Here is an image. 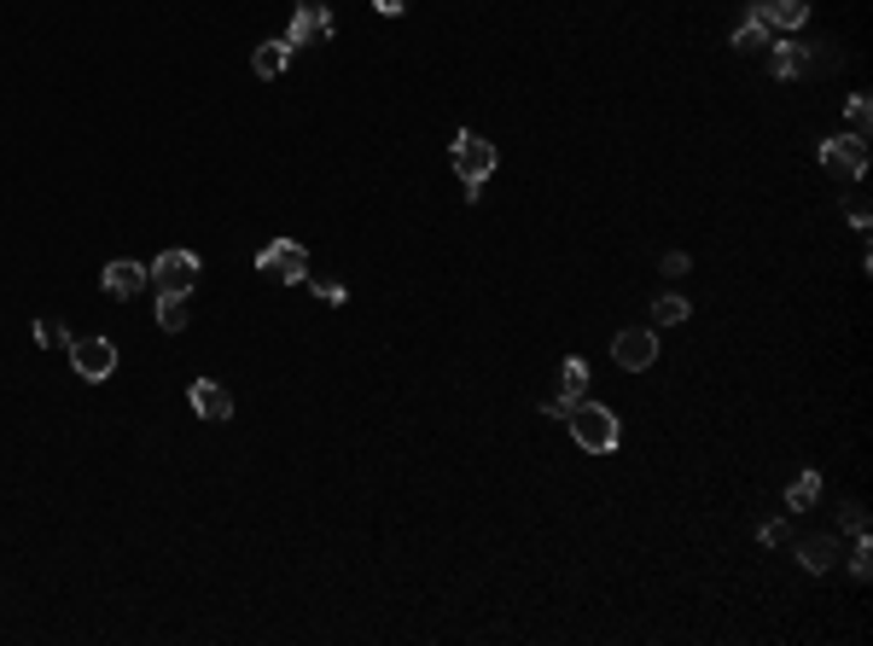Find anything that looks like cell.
Returning a JSON list of instances; mask_svg holds the SVG:
<instances>
[{
	"label": "cell",
	"mask_w": 873,
	"mask_h": 646,
	"mask_svg": "<svg viewBox=\"0 0 873 646\" xmlns=\"http://www.w3.org/2000/svg\"><path fill=\"white\" fill-rule=\"evenodd\" d=\"M565 425H570V437H577V449H589V454H612L617 437H624L617 414H612V407H600V402H570Z\"/></svg>",
	"instance_id": "obj_1"
},
{
	"label": "cell",
	"mask_w": 873,
	"mask_h": 646,
	"mask_svg": "<svg viewBox=\"0 0 873 646\" xmlns=\"http://www.w3.org/2000/svg\"><path fill=\"white\" fill-rule=\"evenodd\" d=\"M448 158H455V175H460V186H466V204H472V198L483 193V181L495 175V146L483 141V134L460 129L455 146H448Z\"/></svg>",
	"instance_id": "obj_2"
},
{
	"label": "cell",
	"mask_w": 873,
	"mask_h": 646,
	"mask_svg": "<svg viewBox=\"0 0 873 646\" xmlns=\"http://www.w3.org/2000/svg\"><path fill=\"white\" fill-rule=\"evenodd\" d=\"M821 169H827L838 186H856L868 175V141H856V134H833V141H821Z\"/></svg>",
	"instance_id": "obj_3"
},
{
	"label": "cell",
	"mask_w": 873,
	"mask_h": 646,
	"mask_svg": "<svg viewBox=\"0 0 873 646\" xmlns=\"http://www.w3.org/2000/svg\"><path fill=\"white\" fill-rule=\"evenodd\" d=\"M257 275H262V280H280V285L309 280V251L297 245V240H274V245H262V251H257Z\"/></svg>",
	"instance_id": "obj_4"
},
{
	"label": "cell",
	"mask_w": 873,
	"mask_h": 646,
	"mask_svg": "<svg viewBox=\"0 0 873 646\" xmlns=\"http://www.w3.org/2000/svg\"><path fill=\"white\" fill-rule=\"evenodd\" d=\"M612 362L624 373H652V362H659V332L652 327H624L612 338Z\"/></svg>",
	"instance_id": "obj_5"
},
{
	"label": "cell",
	"mask_w": 873,
	"mask_h": 646,
	"mask_svg": "<svg viewBox=\"0 0 873 646\" xmlns=\"http://www.w3.org/2000/svg\"><path fill=\"white\" fill-rule=\"evenodd\" d=\"M71 367L88 385L111 379V373H116V344H111V338H71Z\"/></svg>",
	"instance_id": "obj_6"
},
{
	"label": "cell",
	"mask_w": 873,
	"mask_h": 646,
	"mask_svg": "<svg viewBox=\"0 0 873 646\" xmlns=\"http://www.w3.org/2000/svg\"><path fill=\"white\" fill-rule=\"evenodd\" d=\"M198 268H205V263H198L193 251H163V257H158L152 268H146V280H152L158 292H193Z\"/></svg>",
	"instance_id": "obj_7"
},
{
	"label": "cell",
	"mask_w": 873,
	"mask_h": 646,
	"mask_svg": "<svg viewBox=\"0 0 873 646\" xmlns=\"http://www.w3.org/2000/svg\"><path fill=\"white\" fill-rule=\"evenodd\" d=\"M332 36V7L327 0H304L292 12V29H285V47H321Z\"/></svg>",
	"instance_id": "obj_8"
},
{
	"label": "cell",
	"mask_w": 873,
	"mask_h": 646,
	"mask_svg": "<svg viewBox=\"0 0 873 646\" xmlns=\"http://www.w3.org/2000/svg\"><path fill=\"white\" fill-rule=\"evenodd\" d=\"M187 402H193V414L198 419H210V425H222V419H233V397L216 379H193V390H187Z\"/></svg>",
	"instance_id": "obj_9"
},
{
	"label": "cell",
	"mask_w": 873,
	"mask_h": 646,
	"mask_svg": "<svg viewBox=\"0 0 873 646\" xmlns=\"http://www.w3.org/2000/svg\"><path fill=\"white\" fill-rule=\"evenodd\" d=\"M582 390H589V362H582V355H570V362L560 367V397L548 402V414H553V419H565V407H570V402H582Z\"/></svg>",
	"instance_id": "obj_10"
},
{
	"label": "cell",
	"mask_w": 873,
	"mask_h": 646,
	"mask_svg": "<svg viewBox=\"0 0 873 646\" xmlns=\"http://www.w3.org/2000/svg\"><path fill=\"white\" fill-rule=\"evenodd\" d=\"M751 19H763L769 29H798L803 19H810V0H763Z\"/></svg>",
	"instance_id": "obj_11"
},
{
	"label": "cell",
	"mask_w": 873,
	"mask_h": 646,
	"mask_svg": "<svg viewBox=\"0 0 873 646\" xmlns=\"http://www.w3.org/2000/svg\"><path fill=\"white\" fill-rule=\"evenodd\" d=\"M99 280H106V292H111V297H123V303H128V297H140V285H152L140 263H111Z\"/></svg>",
	"instance_id": "obj_12"
},
{
	"label": "cell",
	"mask_w": 873,
	"mask_h": 646,
	"mask_svg": "<svg viewBox=\"0 0 873 646\" xmlns=\"http://www.w3.org/2000/svg\"><path fill=\"white\" fill-rule=\"evenodd\" d=\"M250 71H257L262 82H280L285 71H292V47H285V41H262L257 53H250Z\"/></svg>",
	"instance_id": "obj_13"
},
{
	"label": "cell",
	"mask_w": 873,
	"mask_h": 646,
	"mask_svg": "<svg viewBox=\"0 0 873 646\" xmlns=\"http://www.w3.org/2000/svg\"><path fill=\"white\" fill-rule=\"evenodd\" d=\"M769 71H775L780 82H786V76H803V71H810V53L792 47V41H780V47H769Z\"/></svg>",
	"instance_id": "obj_14"
},
{
	"label": "cell",
	"mask_w": 873,
	"mask_h": 646,
	"mask_svg": "<svg viewBox=\"0 0 873 646\" xmlns=\"http://www.w3.org/2000/svg\"><path fill=\"white\" fill-rule=\"evenodd\" d=\"M187 297H193V292H158V327H163V332H181V327H187V309H193Z\"/></svg>",
	"instance_id": "obj_15"
},
{
	"label": "cell",
	"mask_w": 873,
	"mask_h": 646,
	"mask_svg": "<svg viewBox=\"0 0 873 646\" xmlns=\"http://www.w3.org/2000/svg\"><path fill=\"white\" fill-rule=\"evenodd\" d=\"M798 559H803V571H833V559H838V536H810L798 548Z\"/></svg>",
	"instance_id": "obj_16"
},
{
	"label": "cell",
	"mask_w": 873,
	"mask_h": 646,
	"mask_svg": "<svg viewBox=\"0 0 873 646\" xmlns=\"http://www.w3.org/2000/svg\"><path fill=\"white\" fill-rule=\"evenodd\" d=\"M769 36H775V29H769L763 19H746L740 29H734V47H740V53H769Z\"/></svg>",
	"instance_id": "obj_17"
},
{
	"label": "cell",
	"mask_w": 873,
	"mask_h": 646,
	"mask_svg": "<svg viewBox=\"0 0 873 646\" xmlns=\"http://www.w3.org/2000/svg\"><path fill=\"white\" fill-rule=\"evenodd\" d=\"M687 315H693V303H687V297H676V292L652 303V327H681Z\"/></svg>",
	"instance_id": "obj_18"
},
{
	"label": "cell",
	"mask_w": 873,
	"mask_h": 646,
	"mask_svg": "<svg viewBox=\"0 0 873 646\" xmlns=\"http://www.w3.org/2000/svg\"><path fill=\"white\" fill-rule=\"evenodd\" d=\"M815 496H821V472L810 466V472H798V484L786 489V501H792V513H803V507H815Z\"/></svg>",
	"instance_id": "obj_19"
},
{
	"label": "cell",
	"mask_w": 873,
	"mask_h": 646,
	"mask_svg": "<svg viewBox=\"0 0 873 646\" xmlns=\"http://www.w3.org/2000/svg\"><path fill=\"white\" fill-rule=\"evenodd\" d=\"M36 344H41V350H71V332H64V320H36Z\"/></svg>",
	"instance_id": "obj_20"
},
{
	"label": "cell",
	"mask_w": 873,
	"mask_h": 646,
	"mask_svg": "<svg viewBox=\"0 0 873 646\" xmlns=\"http://www.w3.org/2000/svg\"><path fill=\"white\" fill-rule=\"evenodd\" d=\"M868 129H873V106H868V94H856L850 99V134H856V141H868Z\"/></svg>",
	"instance_id": "obj_21"
},
{
	"label": "cell",
	"mask_w": 873,
	"mask_h": 646,
	"mask_svg": "<svg viewBox=\"0 0 873 646\" xmlns=\"http://www.w3.org/2000/svg\"><path fill=\"white\" fill-rule=\"evenodd\" d=\"M850 571H856V576H873V541H868V536H856V553H850Z\"/></svg>",
	"instance_id": "obj_22"
},
{
	"label": "cell",
	"mask_w": 873,
	"mask_h": 646,
	"mask_svg": "<svg viewBox=\"0 0 873 646\" xmlns=\"http://www.w3.org/2000/svg\"><path fill=\"white\" fill-rule=\"evenodd\" d=\"M315 285V297H321V303H344L349 292H344V280H309Z\"/></svg>",
	"instance_id": "obj_23"
},
{
	"label": "cell",
	"mask_w": 873,
	"mask_h": 646,
	"mask_svg": "<svg viewBox=\"0 0 873 646\" xmlns=\"http://www.w3.org/2000/svg\"><path fill=\"white\" fill-rule=\"evenodd\" d=\"M845 524H850L856 536H868V513H862V507H845Z\"/></svg>",
	"instance_id": "obj_24"
},
{
	"label": "cell",
	"mask_w": 873,
	"mask_h": 646,
	"mask_svg": "<svg viewBox=\"0 0 873 646\" xmlns=\"http://www.w3.org/2000/svg\"><path fill=\"white\" fill-rule=\"evenodd\" d=\"M780 541H786V524H780V519L763 524V548H780Z\"/></svg>",
	"instance_id": "obj_25"
},
{
	"label": "cell",
	"mask_w": 873,
	"mask_h": 646,
	"mask_svg": "<svg viewBox=\"0 0 873 646\" xmlns=\"http://www.w3.org/2000/svg\"><path fill=\"white\" fill-rule=\"evenodd\" d=\"M373 7L384 12V19H396V12H402V7H408V0H373Z\"/></svg>",
	"instance_id": "obj_26"
}]
</instances>
